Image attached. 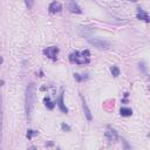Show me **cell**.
Here are the masks:
<instances>
[{
  "instance_id": "obj_17",
  "label": "cell",
  "mask_w": 150,
  "mask_h": 150,
  "mask_svg": "<svg viewBox=\"0 0 150 150\" xmlns=\"http://www.w3.org/2000/svg\"><path fill=\"white\" fill-rule=\"evenodd\" d=\"M61 128H62L63 131H70V127H69L67 123H65V122L61 123Z\"/></svg>"
},
{
  "instance_id": "obj_11",
  "label": "cell",
  "mask_w": 150,
  "mask_h": 150,
  "mask_svg": "<svg viewBox=\"0 0 150 150\" xmlns=\"http://www.w3.org/2000/svg\"><path fill=\"white\" fill-rule=\"evenodd\" d=\"M3 101H1V96H0V143L3 141Z\"/></svg>"
},
{
  "instance_id": "obj_16",
  "label": "cell",
  "mask_w": 150,
  "mask_h": 150,
  "mask_svg": "<svg viewBox=\"0 0 150 150\" xmlns=\"http://www.w3.org/2000/svg\"><path fill=\"white\" fill-rule=\"evenodd\" d=\"M38 134V131H35V130H32V129H29V130H27V138H28V140H31V138L32 137H33L34 135H37Z\"/></svg>"
},
{
  "instance_id": "obj_21",
  "label": "cell",
  "mask_w": 150,
  "mask_h": 150,
  "mask_svg": "<svg viewBox=\"0 0 150 150\" xmlns=\"http://www.w3.org/2000/svg\"><path fill=\"white\" fill-rule=\"evenodd\" d=\"M129 1H133V3H135V1H137V0H129Z\"/></svg>"
},
{
  "instance_id": "obj_15",
  "label": "cell",
  "mask_w": 150,
  "mask_h": 150,
  "mask_svg": "<svg viewBox=\"0 0 150 150\" xmlns=\"http://www.w3.org/2000/svg\"><path fill=\"white\" fill-rule=\"evenodd\" d=\"M74 78H75V80L79 81V82L84 81V80L88 79V76H84V75H80V74H74Z\"/></svg>"
},
{
  "instance_id": "obj_13",
  "label": "cell",
  "mask_w": 150,
  "mask_h": 150,
  "mask_svg": "<svg viewBox=\"0 0 150 150\" xmlns=\"http://www.w3.org/2000/svg\"><path fill=\"white\" fill-rule=\"evenodd\" d=\"M120 114L122 116H124V117H128V116H131L133 115V110L130 108H121Z\"/></svg>"
},
{
  "instance_id": "obj_7",
  "label": "cell",
  "mask_w": 150,
  "mask_h": 150,
  "mask_svg": "<svg viewBox=\"0 0 150 150\" xmlns=\"http://www.w3.org/2000/svg\"><path fill=\"white\" fill-rule=\"evenodd\" d=\"M48 9H49V12H50V13L55 14V13H60V12H61L62 6H61V4H60V3H58V1H54V3H52V4L49 5Z\"/></svg>"
},
{
  "instance_id": "obj_9",
  "label": "cell",
  "mask_w": 150,
  "mask_h": 150,
  "mask_svg": "<svg viewBox=\"0 0 150 150\" xmlns=\"http://www.w3.org/2000/svg\"><path fill=\"white\" fill-rule=\"evenodd\" d=\"M137 19H140V20H143L145 21V23H149L150 19H149V15L147 12H144V11L142 8H137V14H136Z\"/></svg>"
},
{
  "instance_id": "obj_18",
  "label": "cell",
  "mask_w": 150,
  "mask_h": 150,
  "mask_svg": "<svg viewBox=\"0 0 150 150\" xmlns=\"http://www.w3.org/2000/svg\"><path fill=\"white\" fill-rule=\"evenodd\" d=\"M25 3H26V6L28 7V9H31L34 5V0H25Z\"/></svg>"
},
{
  "instance_id": "obj_12",
  "label": "cell",
  "mask_w": 150,
  "mask_h": 150,
  "mask_svg": "<svg viewBox=\"0 0 150 150\" xmlns=\"http://www.w3.org/2000/svg\"><path fill=\"white\" fill-rule=\"evenodd\" d=\"M44 102H45V106L47 107L48 109H53V108H54V107H55V103L50 100V98H49V96H46V98L44 99Z\"/></svg>"
},
{
  "instance_id": "obj_4",
  "label": "cell",
  "mask_w": 150,
  "mask_h": 150,
  "mask_svg": "<svg viewBox=\"0 0 150 150\" xmlns=\"http://www.w3.org/2000/svg\"><path fill=\"white\" fill-rule=\"evenodd\" d=\"M58 53H59V48L55 46H52V47H47L46 49H44V54L52 59V60H56L58 58Z\"/></svg>"
},
{
  "instance_id": "obj_10",
  "label": "cell",
  "mask_w": 150,
  "mask_h": 150,
  "mask_svg": "<svg viewBox=\"0 0 150 150\" xmlns=\"http://www.w3.org/2000/svg\"><path fill=\"white\" fill-rule=\"evenodd\" d=\"M69 11H70L72 13H76V14L82 13L81 7L78 5V3H75V1H72V3L69 4Z\"/></svg>"
},
{
  "instance_id": "obj_8",
  "label": "cell",
  "mask_w": 150,
  "mask_h": 150,
  "mask_svg": "<svg viewBox=\"0 0 150 150\" xmlns=\"http://www.w3.org/2000/svg\"><path fill=\"white\" fill-rule=\"evenodd\" d=\"M81 100H82V107H83V112H84V115L87 117L88 121H92L93 120V116H92V113H90V109L88 108V104L86 102V100L81 96Z\"/></svg>"
},
{
  "instance_id": "obj_14",
  "label": "cell",
  "mask_w": 150,
  "mask_h": 150,
  "mask_svg": "<svg viewBox=\"0 0 150 150\" xmlns=\"http://www.w3.org/2000/svg\"><path fill=\"white\" fill-rule=\"evenodd\" d=\"M110 73H112V75L113 76H115V78H117L120 75V68L117 67V66H113L112 68H110Z\"/></svg>"
},
{
  "instance_id": "obj_19",
  "label": "cell",
  "mask_w": 150,
  "mask_h": 150,
  "mask_svg": "<svg viewBox=\"0 0 150 150\" xmlns=\"http://www.w3.org/2000/svg\"><path fill=\"white\" fill-rule=\"evenodd\" d=\"M140 68H142V69H143V72H144V73H147V69H145V63H144V62H141V63H140Z\"/></svg>"
},
{
  "instance_id": "obj_2",
  "label": "cell",
  "mask_w": 150,
  "mask_h": 150,
  "mask_svg": "<svg viewBox=\"0 0 150 150\" xmlns=\"http://www.w3.org/2000/svg\"><path fill=\"white\" fill-rule=\"evenodd\" d=\"M89 56H90L89 50L74 52L69 55V61L76 63V65H87V63H89Z\"/></svg>"
},
{
  "instance_id": "obj_6",
  "label": "cell",
  "mask_w": 150,
  "mask_h": 150,
  "mask_svg": "<svg viewBox=\"0 0 150 150\" xmlns=\"http://www.w3.org/2000/svg\"><path fill=\"white\" fill-rule=\"evenodd\" d=\"M56 103H58L59 108H60V110H61L62 113H65V114L68 113L67 107L65 106V102H63V90H61V94L59 95V98H58V100H56Z\"/></svg>"
},
{
  "instance_id": "obj_20",
  "label": "cell",
  "mask_w": 150,
  "mask_h": 150,
  "mask_svg": "<svg viewBox=\"0 0 150 150\" xmlns=\"http://www.w3.org/2000/svg\"><path fill=\"white\" fill-rule=\"evenodd\" d=\"M3 61H4V59H3V56H0V65L3 63Z\"/></svg>"
},
{
  "instance_id": "obj_1",
  "label": "cell",
  "mask_w": 150,
  "mask_h": 150,
  "mask_svg": "<svg viewBox=\"0 0 150 150\" xmlns=\"http://www.w3.org/2000/svg\"><path fill=\"white\" fill-rule=\"evenodd\" d=\"M35 84L32 82L27 86L26 88V100H25V106H26V114H27V119H32V112H33L34 104H35Z\"/></svg>"
},
{
  "instance_id": "obj_5",
  "label": "cell",
  "mask_w": 150,
  "mask_h": 150,
  "mask_svg": "<svg viewBox=\"0 0 150 150\" xmlns=\"http://www.w3.org/2000/svg\"><path fill=\"white\" fill-rule=\"evenodd\" d=\"M106 137L108 138L109 142H116L119 140V135H117V131L112 127H107V131H106Z\"/></svg>"
},
{
  "instance_id": "obj_3",
  "label": "cell",
  "mask_w": 150,
  "mask_h": 150,
  "mask_svg": "<svg viewBox=\"0 0 150 150\" xmlns=\"http://www.w3.org/2000/svg\"><path fill=\"white\" fill-rule=\"evenodd\" d=\"M87 41L94 47H96L98 49H108L110 47V44L107 40H103L101 38H96V37H88Z\"/></svg>"
}]
</instances>
